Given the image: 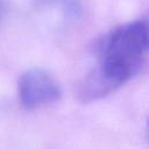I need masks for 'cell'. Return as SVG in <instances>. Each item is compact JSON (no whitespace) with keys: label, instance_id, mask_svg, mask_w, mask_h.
Here are the masks:
<instances>
[{"label":"cell","instance_id":"5b68a950","mask_svg":"<svg viewBox=\"0 0 149 149\" xmlns=\"http://www.w3.org/2000/svg\"><path fill=\"white\" fill-rule=\"evenodd\" d=\"M146 139L149 143V118L147 119V122H146Z\"/></svg>","mask_w":149,"mask_h":149},{"label":"cell","instance_id":"6da1fadb","mask_svg":"<svg viewBox=\"0 0 149 149\" xmlns=\"http://www.w3.org/2000/svg\"><path fill=\"white\" fill-rule=\"evenodd\" d=\"M149 56V19L122 23L95 48V63L80 79L77 98L83 104L100 100L135 77Z\"/></svg>","mask_w":149,"mask_h":149},{"label":"cell","instance_id":"7a4b0ae2","mask_svg":"<svg viewBox=\"0 0 149 149\" xmlns=\"http://www.w3.org/2000/svg\"><path fill=\"white\" fill-rule=\"evenodd\" d=\"M62 98L57 79L45 69L30 68L17 79V99L27 111H35L56 104Z\"/></svg>","mask_w":149,"mask_h":149},{"label":"cell","instance_id":"3957f363","mask_svg":"<svg viewBox=\"0 0 149 149\" xmlns=\"http://www.w3.org/2000/svg\"><path fill=\"white\" fill-rule=\"evenodd\" d=\"M31 7L61 28L77 23L83 16V7L78 0H31Z\"/></svg>","mask_w":149,"mask_h":149},{"label":"cell","instance_id":"277c9868","mask_svg":"<svg viewBox=\"0 0 149 149\" xmlns=\"http://www.w3.org/2000/svg\"><path fill=\"white\" fill-rule=\"evenodd\" d=\"M6 10H7V5H6V1L5 0H0V26L5 19V15H6Z\"/></svg>","mask_w":149,"mask_h":149}]
</instances>
